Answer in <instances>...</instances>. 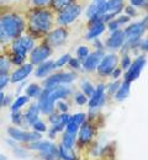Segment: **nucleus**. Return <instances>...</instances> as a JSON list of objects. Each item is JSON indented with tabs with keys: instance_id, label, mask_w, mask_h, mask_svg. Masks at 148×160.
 I'll list each match as a JSON object with an SVG mask.
<instances>
[{
	"instance_id": "nucleus-51",
	"label": "nucleus",
	"mask_w": 148,
	"mask_h": 160,
	"mask_svg": "<svg viewBox=\"0 0 148 160\" xmlns=\"http://www.w3.org/2000/svg\"><path fill=\"white\" fill-rule=\"evenodd\" d=\"M130 20V16H120L119 19H117V22L121 25V23H125V22H127V21Z\"/></svg>"
},
{
	"instance_id": "nucleus-39",
	"label": "nucleus",
	"mask_w": 148,
	"mask_h": 160,
	"mask_svg": "<svg viewBox=\"0 0 148 160\" xmlns=\"http://www.w3.org/2000/svg\"><path fill=\"white\" fill-rule=\"evenodd\" d=\"M70 118H72V116L68 115L67 112H64V113H62V115H59V122H61L62 124H64V126L70 121Z\"/></svg>"
},
{
	"instance_id": "nucleus-57",
	"label": "nucleus",
	"mask_w": 148,
	"mask_h": 160,
	"mask_svg": "<svg viewBox=\"0 0 148 160\" xmlns=\"http://www.w3.org/2000/svg\"><path fill=\"white\" fill-rule=\"evenodd\" d=\"M95 1H96V0H95Z\"/></svg>"
},
{
	"instance_id": "nucleus-13",
	"label": "nucleus",
	"mask_w": 148,
	"mask_h": 160,
	"mask_svg": "<svg viewBox=\"0 0 148 160\" xmlns=\"http://www.w3.org/2000/svg\"><path fill=\"white\" fill-rule=\"evenodd\" d=\"M67 37H68V32L64 28H57V30L49 32V35L47 37V43L49 46L58 47V46H62L65 43Z\"/></svg>"
},
{
	"instance_id": "nucleus-44",
	"label": "nucleus",
	"mask_w": 148,
	"mask_h": 160,
	"mask_svg": "<svg viewBox=\"0 0 148 160\" xmlns=\"http://www.w3.org/2000/svg\"><path fill=\"white\" fill-rule=\"evenodd\" d=\"M130 65H131V58L128 56H125L121 60V67H122V69H128Z\"/></svg>"
},
{
	"instance_id": "nucleus-42",
	"label": "nucleus",
	"mask_w": 148,
	"mask_h": 160,
	"mask_svg": "<svg viewBox=\"0 0 148 160\" xmlns=\"http://www.w3.org/2000/svg\"><path fill=\"white\" fill-rule=\"evenodd\" d=\"M23 60H25V57H21V56H16V54H13V57H11V63L13 64H22L23 63Z\"/></svg>"
},
{
	"instance_id": "nucleus-36",
	"label": "nucleus",
	"mask_w": 148,
	"mask_h": 160,
	"mask_svg": "<svg viewBox=\"0 0 148 160\" xmlns=\"http://www.w3.org/2000/svg\"><path fill=\"white\" fill-rule=\"evenodd\" d=\"M11 121L13 123L15 124H20L22 122V116L19 111H13V115H11Z\"/></svg>"
},
{
	"instance_id": "nucleus-22",
	"label": "nucleus",
	"mask_w": 148,
	"mask_h": 160,
	"mask_svg": "<svg viewBox=\"0 0 148 160\" xmlns=\"http://www.w3.org/2000/svg\"><path fill=\"white\" fill-rule=\"evenodd\" d=\"M58 157L62 160H78L75 153L73 152V149L64 147L63 144L58 148Z\"/></svg>"
},
{
	"instance_id": "nucleus-20",
	"label": "nucleus",
	"mask_w": 148,
	"mask_h": 160,
	"mask_svg": "<svg viewBox=\"0 0 148 160\" xmlns=\"http://www.w3.org/2000/svg\"><path fill=\"white\" fill-rule=\"evenodd\" d=\"M53 69H56L54 62H52V60H49V62H43L41 64H38V68L36 69V77L43 78V77L48 75Z\"/></svg>"
},
{
	"instance_id": "nucleus-35",
	"label": "nucleus",
	"mask_w": 148,
	"mask_h": 160,
	"mask_svg": "<svg viewBox=\"0 0 148 160\" xmlns=\"http://www.w3.org/2000/svg\"><path fill=\"white\" fill-rule=\"evenodd\" d=\"M69 59H70V56H69V54H64V56H62L59 59L54 63V64H56V68H58V67H63L64 64H67V63L69 62Z\"/></svg>"
},
{
	"instance_id": "nucleus-15",
	"label": "nucleus",
	"mask_w": 148,
	"mask_h": 160,
	"mask_svg": "<svg viewBox=\"0 0 148 160\" xmlns=\"http://www.w3.org/2000/svg\"><path fill=\"white\" fill-rule=\"evenodd\" d=\"M31 72H32V64H31V63H30V64H23V65H21L19 69H16V70L13 73V75H11V78H10V81L14 82V84H15V82L23 81V80L31 74Z\"/></svg>"
},
{
	"instance_id": "nucleus-45",
	"label": "nucleus",
	"mask_w": 148,
	"mask_h": 160,
	"mask_svg": "<svg viewBox=\"0 0 148 160\" xmlns=\"http://www.w3.org/2000/svg\"><path fill=\"white\" fill-rule=\"evenodd\" d=\"M14 153H15V155L16 157H19V158H25L26 155H27V153L21 149V148H14Z\"/></svg>"
},
{
	"instance_id": "nucleus-38",
	"label": "nucleus",
	"mask_w": 148,
	"mask_h": 160,
	"mask_svg": "<svg viewBox=\"0 0 148 160\" xmlns=\"http://www.w3.org/2000/svg\"><path fill=\"white\" fill-rule=\"evenodd\" d=\"M75 102H77L78 105H84V103L88 102V99H86V96H85L84 94L78 92V94L75 95Z\"/></svg>"
},
{
	"instance_id": "nucleus-16",
	"label": "nucleus",
	"mask_w": 148,
	"mask_h": 160,
	"mask_svg": "<svg viewBox=\"0 0 148 160\" xmlns=\"http://www.w3.org/2000/svg\"><path fill=\"white\" fill-rule=\"evenodd\" d=\"M125 43V35H124V31H115L112 32V35L107 38L106 41V46L110 48V49H117L120 48L122 44Z\"/></svg>"
},
{
	"instance_id": "nucleus-56",
	"label": "nucleus",
	"mask_w": 148,
	"mask_h": 160,
	"mask_svg": "<svg viewBox=\"0 0 148 160\" xmlns=\"http://www.w3.org/2000/svg\"><path fill=\"white\" fill-rule=\"evenodd\" d=\"M70 1H74V0H69V2H70Z\"/></svg>"
},
{
	"instance_id": "nucleus-4",
	"label": "nucleus",
	"mask_w": 148,
	"mask_h": 160,
	"mask_svg": "<svg viewBox=\"0 0 148 160\" xmlns=\"http://www.w3.org/2000/svg\"><path fill=\"white\" fill-rule=\"evenodd\" d=\"M30 149L41 152L48 160L56 159L58 157V148L54 144L49 143L48 140L40 139L36 140V142H32V143H30Z\"/></svg>"
},
{
	"instance_id": "nucleus-3",
	"label": "nucleus",
	"mask_w": 148,
	"mask_h": 160,
	"mask_svg": "<svg viewBox=\"0 0 148 160\" xmlns=\"http://www.w3.org/2000/svg\"><path fill=\"white\" fill-rule=\"evenodd\" d=\"M51 14L46 10H36L30 15V31L37 36L46 33L51 27Z\"/></svg>"
},
{
	"instance_id": "nucleus-25",
	"label": "nucleus",
	"mask_w": 148,
	"mask_h": 160,
	"mask_svg": "<svg viewBox=\"0 0 148 160\" xmlns=\"http://www.w3.org/2000/svg\"><path fill=\"white\" fill-rule=\"evenodd\" d=\"M41 92H42V89L37 84H31L26 89V95L30 98H38L41 95Z\"/></svg>"
},
{
	"instance_id": "nucleus-7",
	"label": "nucleus",
	"mask_w": 148,
	"mask_h": 160,
	"mask_svg": "<svg viewBox=\"0 0 148 160\" xmlns=\"http://www.w3.org/2000/svg\"><path fill=\"white\" fill-rule=\"evenodd\" d=\"M13 54L26 58V53L33 49V40L31 37H18L13 41Z\"/></svg>"
},
{
	"instance_id": "nucleus-23",
	"label": "nucleus",
	"mask_w": 148,
	"mask_h": 160,
	"mask_svg": "<svg viewBox=\"0 0 148 160\" xmlns=\"http://www.w3.org/2000/svg\"><path fill=\"white\" fill-rule=\"evenodd\" d=\"M130 88H131V82H128V81H124L121 85H120V88H119V90L116 91V99L117 100H125L127 96L130 95Z\"/></svg>"
},
{
	"instance_id": "nucleus-37",
	"label": "nucleus",
	"mask_w": 148,
	"mask_h": 160,
	"mask_svg": "<svg viewBox=\"0 0 148 160\" xmlns=\"http://www.w3.org/2000/svg\"><path fill=\"white\" fill-rule=\"evenodd\" d=\"M119 88H120L119 81H114V82L109 84V86H107V91H109V94H116V91L119 90Z\"/></svg>"
},
{
	"instance_id": "nucleus-21",
	"label": "nucleus",
	"mask_w": 148,
	"mask_h": 160,
	"mask_svg": "<svg viewBox=\"0 0 148 160\" xmlns=\"http://www.w3.org/2000/svg\"><path fill=\"white\" fill-rule=\"evenodd\" d=\"M38 115H40V107H38V103H35V105H32L28 110H27V112L25 113V121H26V123H28V124H33L36 121L38 120Z\"/></svg>"
},
{
	"instance_id": "nucleus-52",
	"label": "nucleus",
	"mask_w": 148,
	"mask_h": 160,
	"mask_svg": "<svg viewBox=\"0 0 148 160\" xmlns=\"http://www.w3.org/2000/svg\"><path fill=\"white\" fill-rule=\"evenodd\" d=\"M141 48H142L143 51H147L148 52V38L147 40H145L142 43H141Z\"/></svg>"
},
{
	"instance_id": "nucleus-2",
	"label": "nucleus",
	"mask_w": 148,
	"mask_h": 160,
	"mask_svg": "<svg viewBox=\"0 0 148 160\" xmlns=\"http://www.w3.org/2000/svg\"><path fill=\"white\" fill-rule=\"evenodd\" d=\"M69 94H70V90L67 89L65 86H62V85L42 90L41 95L38 96L40 98L38 99L40 111L46 113V115H49V113L54 112V102L58 100H62V99H65Z\"/></svg>"
},
{
	"instance_id": "nucleus-33",
	"label": "nucleus",
	"mask_w": 148,
	"mask_h": 160,
	"mask_svg": "<svg viewBox=\"0 0 148 160\" xmlns=\"http://www.w3.org/2000/svg\"><path fill=\"white\" fill-rule=\"evenodd\" d=\"M9 81H10V77L8 75V73L0 74V92H1V90L8 85Z\"/></svg>"
},
{
	"instance_id": "nucleus-17",
	"label": "nucleus",
	"mask_w": 148,
	"mask_h": 160,
	"mask_svg": "<svg viewBox=\"0 0 148 160\" xmlns=\"http://www.w3.org/2000/svg\"><path fill=\"white\" fill-rule=\"evenodd\" d=\"M104 91H105V86L103 84H99V86L95 89L94 94L90 96V100H89V106L91 108H95V107H99L104 100H105V95H104Z\"/></svg>"
},
{
	"instance_id": "nucleus-41",
	"label": "nucleus",
	"mask_w": 148,
	"mask_h": 160,
	"mask_svg": "<svg viewBox=\"0 0 148 160\" xmlns=\"http://www.w3.org/2000/svg\"><path fill=\"white\" fill-rule=\"evenodd\" d=\"M57 107H58V110L62 112V113H64V112H67L68 111V108H69V106L64 102V101L59 100L58 101V103H57Z\"/></svg>"
},
{
	"instance_id": "nucleus-54",
	"label": "nucleus",
	"mask_w": 148,
	"mask_h": 160,
	"mask_svg": "<svg viewBox=\"0 0 148 160\" xmlns=\"http://www.w3.org/2000/svg\"><path fill=\"white\" fill-rule=\"evenodd\" d=\"M142 23H143V26H145L146 28H148V16H146V18H145V20L142 21Z\"/></svg>"
},
{
	"instance_id": "nucleus-50",
	"label": "nucleus",
	"mask_w": 148,
	"mask_h": 160,
	"mask_svg": "<svg viewBox=\"0 0 148 160\" xmlns=\"http://www.w3.org/2000/svg\"><path fill=\"white\" fill-rule=\"evenodd\" d=\"M126 14L127 16H135L136 15V11H135V9L133 8H126Z\"/></svg>"
},
{
	"instance_id": "nucleus-49",
	"label": "nucleus",
	"mask_w": 148,
	"mask_h": 160,
	"mask_svg": "<svg viewBox=\"0 0 148 160\" xmlns=\"http://www.w3.org/2000/svg\"><path fill=\"white\" fill-rule=\"evenodd\" d=\"M32 1H33V4L37 5V6H43V5H46L49 0H32Z\"/></svg>"
},
{
	"instance_id": "nucleus-32",
	"label": "nucleus",
	"mask_w": 148,
	"mask_h": 160,
	"mask_svg": "<svg viewBox=\"0 0 148 160\" xmlns=\"http://www.w3.org/2000/svg\"><path fill=\"white\" fill-rule=\"evenodd\" d=\"M77 54H78L79 59L84 60L85 58L89 56V48H88V47H84V46L79 47V48H78V51H77Z\"/></svg>"
},
{
	"instance_id": "nucleus-8",
	"label": "nucleus",
	"mask_w": 148,
	"mask_h": 160,
	"mask_svg": "<svg viewBox=\"0 0 148 160\" xmlns=\"http://www.w3.org/2000/svg\"><path fill=\"white\" fill-rule=\"evenodd\" d=\"M80 15V6L75 4H68L58 16V23L61 25H69Z\"/></svg>"
},
{
	"instance_id": "nucleus-55",
	"label": "nucleus",
	"mask_w": 148,
	"mask_h": 160,
	"mask_svg": "<svg viewBox=\"0 0 148 160\" xmlns=\"http://www.w3.org/2000/svg\"><path fill=\"white\" fill-rule=\"evenodd\" d=\"M0 160H8V158H6L5 155H3V154H0Z\"/></svg>"
},
{
	"instance_id": "nucleus-18",
	"label": "nucleus",
	"mask_w": 148,
	"mask_h": 160,
	"mask_svg": "<svg viewBox=\"0 0 148 160\" xmlns=\"http://www.w3.org/2000/svg\"><path fill=\"white\" fill-rule=\"evenodd\" d=\"M94 136V129L91 127L90 123L84 122L80 126V131H79V143L80 144H88Z\"/></svg>"
},
{
	"instance_id": "nucleus-34",
	"label": "nucleus",
	"mask_w": 148,
	"mask_h": 160,
	"mask_svg": "<svg viewBox=\"0 0 148 160\" xmlns=\"http://www.w3.org/2000/svg\"><path fill=\"white\" fill-rule=\"evenodd\" d=\"M70 120L73 121V122H75L77 124L82 126V124L84 123V121H85V115H84V113H77V115L72 116V118H70Z\"/></svg>"
},
{
	"instance_id": "nucleus-12",
	"label": "nucleus",
	"mask_w": 148,
	"mask_h": 160,
	"mask_svg": "<svg viewBox=\"0 0 148 160\" xmlns=\"http://www.w3.org/2000/svg\"><path fill=\"white\" fill-rule=\"evenodd\" d=\"M52 54L49 44H41L32 49L31 52V64H41Z\"/></svg>"
},
{
	"instance_id": "nucleus-31",
	"label": "nucleus",
	"mask_w": 148,
	"mask_h": 160,
	"mask_svg": "<svg viewBox=\"0 0 148 160\" xmlns=\"http://www.w3.org/2000/svg\"><path fill=\"white\" fill-rule=\"evenodd\" d=\"M32 127H33V129H35V132H38V133H42V132H46V129H47V127H46V124L43 123L42 121L37 120L33 124H32Z\"/></svg>"
},
{
	"instance_id": "nucleus-27",
	"label": "nucleus",
	"mask_w": 148,
	"mask_h": 160,
	"mask_svg": "<svg viewBox=\"0 0 148 160\" xmlns=\"http://www.w3.org/2000/svg\"><path fill=\"white\" fill-rule=\"evenodd\" d=\"M86 15H88V18H89L90 20H91V19H95V18H101V16H99V12H98V6H96V4H95V2L88 8Z\"/></svg>"
},
{
	"instance_id": "nucleus-48",
	"label": "nucleus",
	"mask_w": 148,
	"mask_h": 160,
	"mask_svg": "<svg viewBox=\"0 0 148 160\" xmlns=\"http://www.w3.org/2000/svg\"><path fill=\"white\" fill-rule=\"evenodd\" d=\"M145 1L146 0H131V4L133 6H142V5H145Z\"/></svg>"
},
{
	"instance_id": "nucleus-46",
	"label": "nucleus",
	"mask_w": 148,
	"mask_h": 160,
	"mask_svg": "<svg viewBox=\"0 0 148 160\" xmlns=\"http://www.w3.org/2000/svg\"><path fill=\"white\" fill-rule=\"evenodd\" d=\"M49 121H51L52 124L59 123V115H58V113H54V112L49 113Z\"/></svg>"
},
{
	"instance_id": "nucleus-53",
	"label": "nucleus",
	"mask_w": 148,
	"mask_h": 160,
	"mask_svg": "<svg viewBox=\"0 0 148 160\" xmlns=\"http://www.w3.org/2000/svg\"><path fill=\"white\" fill-rule=\"evenodd\" d=\"M4 98H5V96H4V94H1V92H0V108H1V106L4 105Z\"/></svg>"
},
{
	"instance_id": "nucleus-5",
	"label": "nucleus",
	"mask_w": 148,
	"mask_h": 160,
	"mask_svg": "<svg viewBox=\"0 0 148 160\" xmlns=\"http://www.w3.org/2000/svg\"><path fill=\"white\" fill-rule=\"evenodd\" d=\"M145 31H146V27L143 26L142 22H136V23L130 25L124 31L125 42L128 46H135L136 43H138V40L141 38V36L143 35Z\"/></svg>"
},
{
	"instance_id": "nucleus-6",
	"label": "nucleus",
	"mask_w": 148,
	"mask_h": 160,
	"mask_svg": "<svg viewBox=\"0 0 148 160\" xmlns=\"http://www.w3.org/2000/svg\"><path fill=\"white\" fill-rule=\"evenodd\" d=\"M8 134L10 136V138L15 142H36V140L41 139V134L38 132H26V131H21L19 128H8Z\"/></svg>"
},
{
	"instance_id": "nucleus-14",
	"label": "nucleus",
	"mask_w": 148,
	"mask_h": 160,
	"mask_svg": "<svg viewBox=\"0 0 148 160\" xmlns=\"http://www.w3.org/2000/svg\"><path fill=\"white\" fill-rule=\"evenodd\" d=\"M103 51H98V52H94L91 54H89L84 60H83V67L86 72H93L94 69L98 68L100 60L103 58Z\"/></svg>"
},
{
	"instance_id": "nucleus-30",
	"label": "nucleus",
	"mask_w": 148,
	"mask_h": 160,
	"mask_svg": "<svg viewBox=\"0 0 148 160\" xmlns=\"http://www.w3.org/2000/svg\"><path fill=\"white\" fill-rule=\"evenodd\" d=\"M69 4V0H52V5L56 10H63L64 8Z\"/></svg>"
},
{
	"instance_id": "nucleus-28",
	"label": "nucleus",
	"mask_w": 148,
	"mask_h": 160,
	"mask_svg": "<svg viewBox=\"0 0 148 160\" xmlns=\"http://www.w3.org/2000/svg\"><path fill=\"white\" fill-rule=\"evenodd\" d=\"M82 89H83V92H84L85 96H91V95L94 94V91H95L94 86H93L89 81H84V82L82 84Z\"/></svg>"
},
{
	"instance_id": "nucleus-29",
	"label": "nucleus",
	"mask_w": 148,
	"mask_h": 160,
	"mask_svg": "<svg viewBox=\"0 0 148 160\" xmlns=\"http://www.w3.org/2000/svg\"><path fill=\"white\" fill-rule=\"evenodd\" d=\"M9 69H10V62H9V59H6L5 57L0 56V74L8 73Z\"/></svg>"
},
{
	"instance_id": "nucleus-19",
	"label": "nucleus",
	"mask_w": 148,
	"mask_h": 160,
	"mask_svg": "<svg viewBox=\"0 0 148 160\" xmlns=\"http://www.w3.org/2000/svg\"><path fill=\"white\" fill-rule=\"evenodd\" d=\"M104 31H105V25L103 21L90 23V28L86 33V40H94V38L99 37Z\"/></svg>"
},
{
	"instance_id": "nucleus-10",
	"label": "nucleus",
	"mask_w": 148,
	"mask_h": 160,
	"mask_svg": "<svg viewBox=\"0 0 148 160\" xmlns=\"http://www.w3.org/2000/svg\"><path fill=\"white\" fill-rule=\"evenodd\" d=\"M145 65H146V58L143 56L138 57L133 63H131V65L128 67L126 75H125V80L128 81V82H131V81H135L136 79H138V77L141 75L142 69L145 68Z\"/></svg>"
},
{
	"instance_id": "nucleus-11",
	"label": "nucleus",
	"mask_w": 148,
	"mask_h": 160,
	"mask_svg": "<svg viewBox=\"0 0 148 160\" xmlns=\"http://www.w3.org/2000/svg\"><path fill=\"white\" fill-rule=\"evenodd\" d=\"M117 64V56L115 54H106V56H103V58L100 60L99 65H98V72L100 75H111L112 70L115 69Z\"/></svg>"
},
{
	"instance_id": "nucleus-47",
	"label": "nucleus",
	"mask_w": 148,
	"mask_h": 160,
	"mask_svg": "<svg viewBox=\"0 0 148 160\" xmlns=\"http://www.w3.org/2000/svg\"><path fill=\"white\" fill-rule=\"evenodd\" d=\"M111 75H112V78H119L120 75H121V69H119V68H115L114 70H112V73H111Z\"/></svg>"
},
{
	"instance_id": "nucleus-9",
	"label": "nucleus",
	"mask_w": 148,
	"mask_h": 160,
	"mask_svg": "<svg viewBox=\"0 0 148 160\" xmlns=\"http://www.w3.org/2000/svg\"><path fill=\"white\" fill-rule=\"evenodd\" d=\"M74 79H77V74L73 72H68V73H57L52 77H49L48 79L44 81V88L49 89V88H54L62 84L67 82H72Z\"/></svg>"
},
{
	"instance_id": "nucleus-1",
	"label": "nucleus",
	"mask_w": 148,
	"mask_h": 160,
	"mask_svg": "<svg viewBox=\"0 0 148 160\" xmlns=\"http://www.w3.org/2000/svg\"><path fill=\"white\" fill-rule=\"evenodd\" d=\"M25 28L22 18L16 14H6L0 18V42H8L20 37Z\"/></svg>"
},
{
	"instance_id": "nucleus-24",
	"label": "nucleus",
	"mask_w": 148,
	"mask_h": 160,
	"mask_svg": "<svg viewBox=\"0 0 148 160\" xmlns=\"http://www.w3.org/2000/svg\"><path fill=\"white\" fill-rule=\"evenodd\" d=\"M75 138H77V133H70V132L67 131L63 134L62 144H63L64 147H67V148H72L74 145V143H75Z\"/></svg>"
},
{
	"instance_id": "nucleus-43",
	"label": "nucleus",
	"mask_w": 148,
	"mask_h": 160,
	"mask_svg": "<svg viewBox=\"0 0 148 160\" xmlns=\"http://www.w3.org/2000/svg\"><path fill=\"white\" fill-rule=\"evenodd\" d=\"M68 64L73 69H79V67H80V62H79V59H77V58H70L69 62H68Z\"/></svg>"
},
{
	"instance_id": "nucleus-26",
	"label": "nucleus",
	"mask_w": 148,
	"mask_h": 160,
	"mask_svg": "<svg viewBox=\"0 0 148 160\" xmlns=\"http://www.w3.org/2000/svg\"><path fill=\"white\" fill-rule=\"evenodd\" d=\"M27 101H28L27 96H20V98H18L16 100L14 101V103L11 105V110H13V111H19L23 105L27 103Z\"/></svg>"
},
{
	"instance_id": "nucleus-40",
	"label": "nucleus",
	"mask_w": 148,
	"mask_h": 160,
	"mask_svg": "<svg viewBox=\"0 0 148 160\" xmlns=\"http://www.w3.org/2000/svg\"><path fill=\"white\" fill-rule=\"evenodd\" d=\"M119 27H120V23L117 22V21H109V30L111 31V32H115V31H117L119 30Z\"/></svg>"
}]
</instances>
